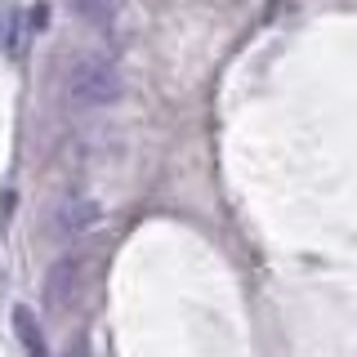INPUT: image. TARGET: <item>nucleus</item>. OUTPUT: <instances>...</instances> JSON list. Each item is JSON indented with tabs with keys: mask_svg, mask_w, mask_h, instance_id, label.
Listing matches in <instances>:
<instances>
[{
	"mask_svg": "<svg viewBox=\"0 0 357 357\" xmlns=\"http://www.w3.org/2000/svg\"><path fill=\"white\" fill-rule=\"evenodd\" d=\"M14 331H18V344L27 349V357H50V349H45V335H40V321L31 308H14Z\"/></svg>",
	"mask_w": 357,
	"mask_h": 357,
	"instance_id": "nucleus-2",
	"label": "nucleus"
},
{
	"mask_svg": "<svg viewBox=\"0 0 357 357\" xmlns=\"http://www.w3.org/2000/svg\"><path fill=\"white\" fill-rule=\"evenodd\" d=\"M85 286H89V273L81 259H63L45 273V304L54 312H72L76 304L85 299Z\"/></svg>",
	"mask_w": 357,
	"mask_h": 357,
	"instance_id": "nucleus-1",
	"label": "nucleus"
}]
</instances>
